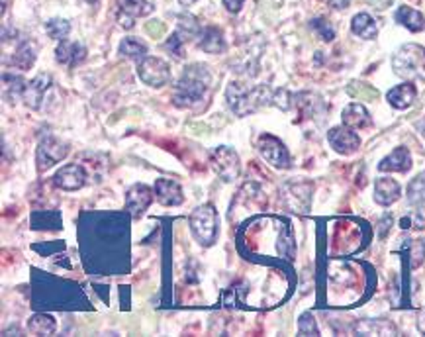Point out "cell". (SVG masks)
I'll use <instances>...</instances> for the list:
<instances>
[{
	"mask_svg": "<svg viewBox=\"0 0 425 337\" xmlns=\"http://www.w3.org/2000/svg\"><path fill=\"white\" fill-rule=\"evenodd\" d=\"M212 82V74L208 71V67L194 63L188 65L182 74H180L179 82L172 89V102L179 108H194L198 106L204 96L208 94Z\"/></svg>",
	"mask_w": 425,
	"mask_h": 337,
	"instance_id": "cell-1",
	"label": "cell"
},
{
	"mask_svg": "<svg viewBox=\"0 0 425 337\" xmlns=\"http://www.w3.org/2000/svg\"><path fill=\"white\" fill-rule=\"evenodd\" d=\"M229 108L233 114L245 116L263 106H269L275 100V92L270 91L267 84H257V87H247L241 82H231L226 91Z\"/></svg>",
	"mask_w": 425,
	"mask_h": 337,
	"instance_id": "cell-2",
	"label": "cell"
},
{
	"mask_svg": "<svg viewBox=\"0 0 425 337\" xmlns=\"http://www.w3.org/2000/svg\"><path fill=\"white\" fill-rule=\"evenodd\" d=\"M394 73L406 81H425V48L417 43H406L394 53Z\"/></svg>",
	"mask_w": 425,
	"mask_h": 337,
	"instance_id": "cell-3",
	"label": "cell"
},
{
	"mask_svg": "<svg viewBox=\"0 0 425 337\" xmlns=\"http://www.w3.org/2000/svg\"><path fill=\"white\" fill-rule=\"evenodd\" d=\"M190 231L200 245L210 247L218 238V212L210 204L198 206L190 214Z\"/></svg>",
	"mask_w": 425,
	"mask_h": 337,
	"instance_id": "cell-4",
	"label": "cell"
},
{
	"mask_svg": "<svg viewBox=\"0 0 425 337\" xmlns=\"http://www.w3.org/2000/svg\"><path fill=\"white\" fill-rule=\"evenodd\" d=\"M210 163L216 175L220 177L223 182L236 181L241 171V163H239L238 153L228 145H220L210 153Z\"/></svg>",
	"mask_w": 425,
	"mask_h": 337,
	"instance_id": "cell-5",
	"label": "cell"
},
{
	"mask_svg": "<svg viewBox=\"0 0 425 337\" xmlns=\"http://www.w3.org/2000/svg\"><path fill=\"white\" fill-rule=\"evenodd\" d=\"M138 74L148 87L161 89V87H165L167 82L171 81V67L163 59L145 57L143 61H139Z\"/></svg>",
	"mask_w": 425,
	"mask_h": 337,
	"instance_id": "cell-6",
	"label": "cell"
},
{
	"mask_svg": "<svg viewBox=\"0 0 425 337\" xmlns=\"http://www.w3.org/2000/svg\"><path fill=\"white\" fill-rule=\"evenodd\" d=\"M259 153H261L267 163L277 167V169H288L290 167V153L285 148V143L277 140L275 136L265 133V136L259 138Z\"/></svg>",
	"mask_w": 425,
	"mask_h": 337,
	"instance_id": "cell-7",
	"label": "cell"
},
{
	"mask_svg": "<svg viewBox=\"0 0 425 337\" xmlns=\"http://www.w3.org/2000/svg\"><path fill=\"white\" fill-rule=\"evenodd\" d=\"M282 200L288 210L306 214L310 210L311 184L310 182H288L282 189Z\"/></svg>",
	"mask_w": 425,
	"mask_h": 337,
	"instance_id": "cell-8",
	"label": "cell"
},
{
	"mask_svg": "<svg viewBox=\"0 0 425 337\" xmlns=\"http://www.w3.org/2000/svg\"><path fill=\"white\" fill-rule=\"evenodd\" d=\"M198 32H200V28H198L197 18L190 16V14L179 16V26H177V30H175V33L167 40V50L171 51L175 57L180 59L182 55H184V53H182L184 43H187L190 38H194Z\"/></svg>",
	"mask_w": 425,
	"mask_h": 337,
	"instance_id": "cell-9",
	"label": "cell"
},
{
	"mask_svg": "<svg viewBox=\"0 0 425 337\" xmlns=\"http://www.w3.org/2000/svg\"><path fill=\"white\" fill-rule=\"evenodd\" d=\"M69 153V148L63 141L55 140V138H43L38 145V153H35V159H38V167L41 171H48L50 167H53L59 161H63Z\"/></svg>",
	"mask_w": 425,
	"mask_h": 337,
	"instance_id": "cell-10",
	"label": "cell"
},
{
	"mask_svg": "<svg viewBox=\"0 0 425 337\" xmlns=\"http://www.w3.org/2000/svg\"><path fill=\"white\" fill-rule=\"evenodd\" d=\"M327 141H329V145L336 149L337 153H341V155H351L360 145L359 136L353 132L351 128H347V126L331 128V130L327 132Z\"/></svg>",
	"mask_w": 425,
	"mask_h": 337,
	"instance_id": "cell-11",
	"label": "cell"
},
{
	"mask_svg": "<svg viewBox=\"0 0 425 337\" xmlns=\"http://www.w3.org/2000/svg\"><path fill=\"white\" fill-rule=\"evenodd\" d=\"M53 184L61 190H79L87 184V171L81 165H65L61 167L55 177H53Z\"/></svg>",
	"mask_w": 425,
	"mask_h": 337,
	"instance_id": "cell-12",
	"label": "cell"
},
{
	"mask_svg": "<svg viewBox=\"0 0 425 337\" xmlns=\"http://www.w3.org/2000/svg\"><path fill=\"white\" fill-rule=\"evenodd\" d=\"M153 4L149 0H122L120 4V14H118V22L122 28L130 30L133 28V20L141 16H148L153 12Z\"/></svg>",
	"mask_w": 425,
	"mask_h": 337,
	"instance_id": "cell-13",
	"label": "cell"
},
{
	"mask_svg": "<svg viewBox=\"0 0 425 337\" xmlns=\"http://www.w3.org/2000/svg\"><path fill=\"white\" fill-rule=\"evenodd\" d=\"M51 89V77L48 73L38 74L33 81H30L26 84L24 89V100L26 104L33 110H40L41 104H43V99H45V92Z\"/></svg>",
	"mask_w": 425,
	"mask_h": 337,
	"instance_id": "cell-14",
	"label": "cell"
},
{
	"mask_svg": "<svg viewBox=\"0 0 425 337\" xmlns=\"http://www.w3.org/2000/svg\"><path fill=\"white\" fill-rule=\"evenodd\" d=\"M153 202V190L149 189L148 184H133L128 190V200H126V208L130 210L131 218H139L148 210L149 204Z\"/></svg>",
	"mask_w": 425,
	"mask_h": 337,
	"instance_id": "cell-15",
	"label": "cell"
},
{
	"mask_svg": "<svg viewBox=\"0 0 425 337\" xmlns=\"http://www.w3.org/2000/svg\"><path fill=\"white\" fill-rule=\"evenodd\" d=\"M155 198L163 206H179L184 202V194H182L180 184L171 181V179H157Z\"/></svg>",
	"mask_w": 425,
	"mask_h": 337,
	"instance_id": "cell-16",
	"label": "cell"
},
{
	"mask_svg": "<svg viewBox=\"0 0 425 337\" xmlns=\"http://www.w3.org/2000/svg\"><path fill=\"white\" fill-rule=\"evenodd\" d=\"M409 169H412V155L406 148H396L378 165V171L382 173H408Z\"/></svg>",
	"mask_w": 425,
	"mask_h": 337,
	"instance_id": "cell-17",
	"label": "cell"
},
{
	"mask_svg": "<svg viewBox=\"0 0 425 337\" xmlns=\"http://www.w3.org/2000/svg\"><path fill=\"white\" fill-rule=\"evenodd\" d=\"M402 194V189L398 182L390 179V177H380L375 182V200L376 204L390 206L394 204Z\"/></svg>",
	"mask_w": 425,
	"mask_h": 337,
	"instance_id": "cell-18",
	"label": "cell"
},
{
	"mask_svg": "<svg viewBox=\"0 0 425 337\" xmlns=\"http://www.w3.org/2000/svg\"><path fill=\"white\" fill-rule=\"evenodd\" d=\"M84 57H87V48L77 41L63 40L55 51V59L61 65H79L81 61H84Z\"/></svg>",
	"mask_w": 425,
	"mask_h": 337,
	"instance_id": "cell-19",
	"label": "cell"
},
{
	"mask_svg": "<svg viewBox=\"0 0 425 337\" xmlns=\"http://www.w3.org/2000/svg\"><path fill=\"white\" fill-rule=\"evenodd\" d=\"M198 48L206 53H223L226 50V41H223V33H221L220 28H214V26H208V28H202L200 30V40H198Z\"/></svg>",
	"mask_w": 425,
	"mask_h": 337,
	"instance_id": "cell-20",
	"label": "cell"
},
{
	"mask_svg": "<svg viewBox=\"0 0 425 337\" xmlns=\"http://www.w3.org/2000/svg\"><path fill=\"white\" fill-rule=\"evenodd\" d=\"M417 96L416 87L412 84V82H404V84H398V87H394L392 91H388L386 94V99L388 102L392 104L396 110H406L414 104V100Z\"/></svg>",
	"mask_w": 425,
	"mask_h": 337,
	"instance_id": "cell-21",
	"label": "cell"
},
{
	"mask_svg": "<svg viewBox=\"0 0 425 337\" xmlns=\"http://www.w3.org/2000/svg\"><path fill=\"white\" fill-rule=\"evenodd\" d=\"M343 126L347 128H351V130H360V128H367L370 126V114H368V110L363 104H357V102H353L349 106L343 110Z\"/></svg>",
	"mask_w": 425,
	"mask_h": 337,
	"instance_id": "cell-22",
	"label": "cell"
},
{
	"mask_svg": "<svg viewBox=\"0 0 425 337\" xmlns=\"http://www.w3.org/2000/svg\"><path fill=\"white\" fill-rule=\"evenodd\" d=\"M351 30L355 35H359L360 40H375L376 33H378V24H376V20L370 14L360 12V14L353 18Z\"/></svg>",
	"mask_w": 425,
	"mask_h": 337,
	"instance_id": "cell-23",
	"label": "cell"
},
{
	"mask_svg": "<svg viewBox=\"0 0 425 337\" xmlns=\"http://www.w3.org/2000/svg\"><path fill=\"white\" fill-rule=\"evenodd\" d=\"M396 22L404 28H408L409 32H421L425 28V18L421 12H417V10L409 9V6H400V9L396 10Z\"/></svg>",
	"mask_w": 425,
	"mask_h": 337,
	"instance_id": "cell-24",
	"label": "cell"
},
{
	"mask_svg": "<svg viewBox=\"0 0 425 337\" xmlns=\"http://www.w3.org/2000/svg\"><path fill=\"white\" fill-rule=\"evenodd\" d=\"M355 333H360V336H394L396 328L385 320H363L355 324Z\"/></svg>",
	"mask_w": 425,
	"mask_h": 337,
	"instance_id": "cell-25",
	"label": "cell"
},
{
	"mask_svg": "<svg viewBox=\"0 0 425 337\" xmlns=\"http://www.w3.org/2000/svg\"><path fill=\"white\" fill-rule=\"evenodd\" d=\"M55 328H57L55 320L51 316H45V314H35L28 321V331H32L35 336H51Z\"/></svg>",
	"mask_w": 425,
	"mask_h": 337,
	"instance_id": "cell-26",
	"label": "cell"
},
{
	"mask_svg": "<svg viewBox=\"0 0 425 337\" xmlns=\"http://www.w3.org/2000/svg\"><path fill=\"white\" fill-rule=\"evenodd\" d=\"M120 53L133 61H143L148 57V48H145V43H141L136 38H126L120 43Z\"/></svg>",
	"mask_w": 425,
	"mask_h": 337,
	"instance_id": "cell-27",
	"label": "cell"
},
{
	"mask_svg": "<svg viewBox=\"0 0 425 337\" xmlns=\"http://www.w3.org/2000/svg\"><path fill=\"white\" fill-rule=\"evenodd\" d=\"M408 202L412 206H421L425 202V171L416 175L408 184Z\"/></svg>",
	"mask_w": 425,
	"mask_h": 337,
	"instance_id": "cell-28",
	"label": "cell"
},
{
	"mask_svg": "<svg viewBox=\"0 0 425 337\" xmlns=\"http://www.w3.org/2000/svg\"><path fill=\"white\" fill-rule=\"evenodd\" d=\"M28 82L20 77V74L4 73V91L10 100H18L24 96V89Z\"/></svg>",
	"mask_w": 425,
	"mask_h": 337,
	"instance_id": "cell-29",
	"label": "cell"
},
{
	"mask_svg": "<svg viewBox=\"0 0 425 337\" xmlns=\"http://www.w3.org/2000/svg\"><path fill=\"white\" fill-rule=\"evenodd\" d=\"M33 59H35V53H33L32 45H30L28 41H22L10 63L14 67H18V69H28V67L33 65Z\"/></svg>",
	"mask_w": 425,
	"mask_h": 337,
	"instance_id": "cell-30",
	"label": "cell"
},
{
	"mask_svg": "<svg viewBox=\"0 0 425 337\" xmlns=\"http://www.w3.org/2000/svg\"><path fill=\"white\" fill-rule=\"evenodd\" d=\"M45 32L50 35L51 40H59L63 41L71 32V24L67 20H61V18H53L45 24Z\"/></svg>",
	"mask_w": 425,
	"mask_h": 337,
	"instance_id": "cell-31",
	"label": "cell"
},
{
	"mask_svg": "<svg viewBox=\"0 0 425 337\" xmlns=\"http://www.w3.org/2000/svg\"><path fill=\"white\" fill-rule=\"evenodd\" d=\"M310 26L314 32H318V35L324 41H333V38H336V30H333V26L329 24L327 20H324V18H314V20L310 22Z\"/></svg>",
	"mask_w": 425,
	"mask_h": 337,
	"instance_id": "cell-32",
	"label": "cell"
},
{
	"mask_svg": "<svg viewBox=\"0 0 425 337\" xmlns=\"http://www.w3.org/2000/svg\"><path fill=\"white\" fill-rule=\"evenodd\" d=\"M409 265L416 269L419 265L424 263L425 259V241L424 239H414L412 243H409Z\"/></svg>",
	"mask_w": 425,
	"mask_h": 337,
	"instance_id": "cell-33",
	"label": "cell"
},
{
	"mask_svg": "<svg viewBox=\"0 0 425 337\" xmlns=\"http://www.w3.org/2000/svg\"><path fill=\"white\" fill-rule=\"evenodd\" d=\"M298 333L300 336H319V329L316 326V320L310 312H306L298 321Z\"/></svg>",
	"mask_w": 425,
	"mask_h": 337,
	"instance_id": "cell-34",
	"label": "cell"
},
{
	"mask_svg": "<svg viewBox=\"0 0 425 337\" xmlns=\"http://www.w3.org/2000/svg\"><path fill=\"white\" fill-rule=\"evenodd\" d=\"M349 92H351L353 96H357V99H376V94H378L375 89H370V87L363 84V82H353L351 87H349Z\"/></svg>",
	"mask_w": 425,
	"mask_h": 337,
	"instance_id": "cell-35",
	"label": "cell"
},
{
	"mask_svg": "<svg viewBox=\"0 0 425 337\" xmlns=\"http://www.w3.org/2000/svg\"><path fill=\"white\" fill-rule=\"evenodd\" d=\"M145 32H148L149 35H153V38H161V35L165 33V24L161 22V20L148 22V26H145Z\"/></svg>",
	"mask_w": 425,
	"mask_h": 337,
	"instance_id": "cell-36",
	"label": "cell"
},
{
	"mask_svg": "<svg viewBox=\"0 0 425 337\" xmlns=\"http://www.w3.org/2000/svg\"><path fill=\"white\" fill-rule=\"evenodd\" d=\"M390 226H392V216L386 214L380 222H378V236L380 238H386V233H388V230H390Z\"/></svg>",
	"mask_w": 425,
	"mask_h": 337,
	"instance_id": "cell-37",
	"label": "cell"
},
{
	"mask_svg": "<svg viewBox=\"0 0 425 337\" xmlns=\"http://www.w3.org/2000/svg\"><path fill=\"white\" fill-rule=\"evenodd\" d=\"M245 0H223V6L231 12V14H238L241 6H243Z\"/></svg>",
	"mask_w": 425,
	"mask_h": 337,
	"instance_id": "cell-38",
	"label": "cell"
},
{
	"mask_svg": "<svg viewBox=\"0 0 425 337\" xmlns=\"http://www.w3.org/2000/svg\"><path fill=\"white\" fill-rule=\"evenodd\" d=\"M414 226L416 228H419V230H425V208H419V210H416V214H414Z\"/></svg>",
	"mask_w": 425,
	"mask_h": 337,
	"instance_id": "cell-39",
	"label": "cell"
},
{
	"mask_svg": "<svg viewBox=\"0 0 425 337\" xmlns=\"http://www.w3.org/2000/svg\"><path fill=\"white\" fill-rule=\"evenodd\" d=\"M329 2V6H333V9H347L349 6V0H327Z\"/></svg>",
	"mask_w": 425,
	"mask_h": 337,
	"instance_id": "cell-40",
	"label": "cell"
},
{
	"mask_svg": "<svg viewBox=\"0 0 425 337\" xmlns=\"http://www.w3.org/2000/svg\"><path fill=\"white\" fill-rule=\"evenodd\" d=\"M409 223H412V218H402V230H408Z\"/></svg>",
	"mask_w": 425,
	"mask_h": 337,
	"instance_id": "cell-41",
	"label": "cell"
},
{
	"mask_svg": "<svg viewBox=\"0 0 425 337\" xmlns=\"http://www.w3.org/2000/svg\"><path fill=\"white\" fill-rule=\"evenodd\" d=\"M179 2L182 4V6H190V4H194L197 0H179Z\"/></svg>",
	"mask_w": 425,
	"mask_h": 337,
	"instance_id": "cell-42",
	"label": "cell"
},
{
	"mask_svg": "<svg viewBox=\"0 0 425 337\" xmlns=\"http://www.w3.org/2000/svg\"><path fill=\"white\" fill-rule=\"evenodd\" d=\"M87 2H90V4H96L99 0H87Z\"/></svg>",
	"mask_w": 425,
	"mask_h": 337,
	"instance_id": "cell-43",
	"label": "cell"
}]
</instances>
